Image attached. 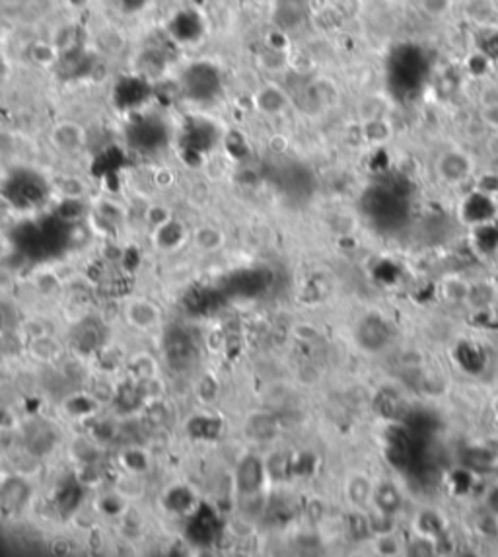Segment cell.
Listing matches in <instances>:
<instances>
[{
	"label": "cell",
	"mask_w": 498,
	"mask_h": 557,
	"mask_svg": "<svg viewBox=\"0 0 498 557\" xmlns=\"http://www.w3.org/2000/svg\"><path fill=\"white\" fill-rule=\"evenodd\" d=\"M471 170H473L471 158L459 150H449L438 160V174L449 184H459L465 178H469Z\"/></svg>",
	"instance_id": "cell-1"
},
{
	"label": "cell",
	"mask_w": 498,
	"mask_h": 557,
	"mask_svg": "<svg viewBox=\"0 0 498 557\" xmlns=\"http://www.w3.org/2000/svg\"><path fill=\"white\" fill-rule=\"evenodd\" d=\"M51 141L57 146L59 150H64V152H76L84 146L86 143V131L80 127L78 123L72 121H63L53 127V133H51Z\"/></svg>",
	"instance_id": "cell-2"
},
{
	"label": "cell",
	"mask_w": 498,
	"mask_h": 557,
	"mask_svg": "<svg viewBox=\"0 0 498 557\" xmlns=\"http://www.w3.org/2000/svg\"><path fill=\"white\" fill-rule=\"evenodd\" d=\"M257 106L261 107L263 111H269V114H277V111H283L286 106H288V98L283 88L278 86H267V88H261L259 94L255 96Z\"/></svg>",
	"instance_id": "cell-3"
},
{
	"label": "cell",
	"mask_w": 498,
	"mask_h": 557,
	"mask_svg": "<svg viewBox=\"0 0 498 557\" xmlns=\"http://www.w3.org/2000/svg\"><path fill=\"white\" fill-rule=\"evenodd\" d=\"M417 6L425 16L428 18H446L454 8V0H417Z\"/></svg>",
	"instance_id": "cell-4"
},
{
	"label": "cell",
	"mask_w": 498,
	"mask_h": 557,
	"mask_svg": "<svg viewBox=\"0 0 498 557\" xmlns=\"http://www.w3.org/2000/svg\"><path fill=\"white\" fill-rule=\"evenodd\" d=\"M366 139L372 141V143H385L390 135H392V127H390V121L382 117V119H372V121H366Z\"/></svg>",
	"instance_id": "cell-5"
},
{
	"label": "cell",
	"mask_w": 498,
	"mask_h": 557,
	"mask_svg": "<svg viewBox=\"0 0 498 557\" xmlns=\"http://www.w3.org/2000/svg\"><path fill=\"white\" fill-rule=\"evenodd\" d=\"M31 57H34V61L39 64H51L53 61H55V57H57V53H55V49H53L51 45L39 43V45H36V47H34Z\"/></svg>",
	"instance_id": "cell-6"
},
{
	"label": "cell",
	"mask_w": 498,
	"mask_h": 557,
	"mask_svg": "<svg viewBox=\"0 0 498 557\" xmlns=\"http://www.w3.org/2000/svg\"><path fill=\"white\" fill-rule=\"evenodd\" d=\"M481 119H483L487 125L498 129V101L483 104V107H481Z\"/></svg>",
	"instance_id": "cell-7"
}]
</instances>
